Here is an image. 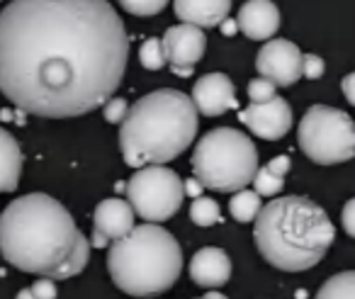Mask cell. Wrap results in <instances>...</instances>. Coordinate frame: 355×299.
Returning <instances> with one entry per match:
<instances>
[{
    "mask_svg": "<svg viewBox=\"0 0 355 299\" xmlns=\"http://www.w3.org/2000/svg\"><path fill=\"white\" fill-rule=\"evenodd\" d=\"M127 56V30L107 0H12L0 10V93L27 114L105 108Z\"/></svg>",
    "mask_w": 355,
    "mask_h": 299,
    "instance_id": "1",
    "label": "cell"
},
{
    "mask_svg": "<svg viewBox=\"0 0 355 299\" xmlns=\"http://www.w3.org/2000/svg\"><path fill=\"white\" fill-rule=\"evenodd\" d=\"M0 253L17 270L69 280L88 265L90 241L59 200L30 192L0 214Z\"/></svg>",
    "mask_w": 355,
    "mask_h": 299,
    "instance_id": "2",
    "label": "cell"
},
{
    "mask_svg": "<svg viewBox=\"0 0 355 299\" xmlns=\"http://www.w3.org/2000/svg\"><path fill=\"white\" fill-rule=\"evenodd\" d=\"M198 108L180 90L161 88L139 98L119 127V148L132 168L163 166L198 137Z\"/></svg>",
    "mask_w": 355,
    "mask_h": 299,
    "instance_id": "3",
    "label": "cell"
},
{
    "mask_svg": "<svg viewBox=\"0 0 355 299\" xmlns=\"http://www.w3.org/2000/svg\"><path fill=\"white\" fill-rule=\"evenodd\" d=\"M253 239L270 265L285 273H302L324 258L336 239V229L316 202L290 195L275 197L263 207Z\"/></svg>",
    "mask_w": 355,
    "mask_h": 299,
    "instance_id": "4",
    "label": "cell"
},
{
    "mask_svg": "<svg viewBox=\"0 0 355 299\" xmlns=\"http://www.w3.org/2000/svg\"><path fill=\"white\" fill-rule=\"evenodd\" d=\"M183 270V250L171 231L141 224L114 241L107 253V273L132 297H156L175 284Z\"/></svg>",
    "mask_w": 355,
    "mask_h": 299,
    "instance_id": "5",
    "label": "cell"
},
{
    "mask_svg": "<svg viewBox=\"0 0 355 299\" xmlns=\"http://www.w3.org/2000/svg\"><path fill=\"white\" fill-rule=\"evenodd\" d=\"M195 178L214 192H241L258 173V148L253 139L232 127H217L198 142L193 151Z\"/></svg>",
    "mask_w": 355,
    "mask_h": 299,
    "instance_id": "6",
    "label": "cell"
},
{
    "mask_svg": "<svg viewBox=\"0 0 355 299\" xmlns=\"http://www.w3.org/2000/svg\"><path fill=\"white\" fill-rule=\"evenodd\" d=\"M300 148L319 166L350 161L355 158V122L338 108L314 105L300 122Z\"/></svg>",
    "mask_w": 355,
    "mask_h": 299,
    "instance_id": "7",
    "label": "cell"
},
{
    "mask_svg": "<svg viewBox=\"0 0 355 299\" xmlns=\"http://www.w3.org/2000/svg\"><path fill=\"white\" fill-rule=\"evenodd\" d=\"M124 192L137 216H141L146 224H158V221H168L180 210L185 182L171 168L146 166L129 178Z\"/></svg>",
    "mask_w": 355,
    "mask_h": 299,
    "instance_id": "8",
    "label": "cell"
},
{
    "mask_svg": "<svg viewBox=\"0 0 355 299\" xmlns=\"http://www.w3.org/2000/svg\"><path fill=\"white\" fill-rule=\"evenodd\" d=\"M256 69L277 88H290L304 76V54L290 40H272L261 46L256 56Z\"/></svg>",
    "mask_w": 355,
    "mask_h": 299,
    "instance_id": "9",
    "label": "cell"
},
{
    "mask_svg": "<svg viewBox=\"0 0 355 299\" xmlns=\"http://www.w3.org/2000/svg\"><path fill=\"white\" fill-rule=\"evenodd\" d=\"M239 119L256 134L258 139L266 142H277L282 139L292 127V108L287 105V100L275 98L270 103L263 105H248L246 110L239 112Z\"/></svg>",
    "mask_w": 355,
    "mask_h": 299,
    "instance_id": "10",
    "label": "cell"
},
{
    "mask_svg": "<svg viewBox=\"0 0 355 299\" xmlns=\"http://www.w3.org/2000/svg\"><path fill=\"white\" fill-rule=\"evenodd\" d=\"M163 46H166V59L171 69H195L207 49V37L202 27L195 25H175L168 27L163 35Z\"/></svg>",
    "mask_w": 355,
    "mask_h": 299,
    "instance_id": "11",
    "label": "cell"
},
{
    "mask_svg": "<svg viewBox=\"0 0 355 299\" xmlns=\"http://www.w3.org/2000/svg\"><path fill=\"white\" fill-rule=\"evenodd\" d=\"M193 103L205 117H219L239 108L236 88L224 74H207L193 85Z\"/></svg>",
    "mask_w": 355,
    "mask_h": 299,
    "instance_id": "12",
    "label": "cell"
},
{
    "mask_svg": "<svg viewBox=\"0 0 355 299\" xmlns=\"http://www.w3.org/2000/svg\"><path fill=\"white\" fill-rule=\"evenodd\" d=\"M134 207L127 200H119V197H107L95 207L93 214V226L95 234L105 236L107 241H119L124 236L132 234L137 226H134Z\"/></svg>",
    "mask_w": 355,
    "mask_h": 299,
    "instance_id": "13",
    "label": "cell"
},
{
    "mask_svg": "<svg viewBox=\"0 0 355 299\" xmlns=\"http://www.w3.org/2000/svg\"><path fill=\"white\" fill-rule=\"evenodd\" d=\"M239 30L248 37V40L266 42L272 40V35L280 27V10L272 0H246L239 10Z\"/></svg>",
    "mask_w": 355,
    "mask_h": 299,
    "instance_id": "14",
    "label": "cell"
},
{
    "mask_svg": "<svg viewBox=\"0 0 355 299\" xmlns=\"http://www.w3.org/2000/svg\"><path fill=\"white\" fill-rule=\"evenodd\" d=\"M190 277L200 287H222L232 277V260L222 248H200L190 260Z\"/></svg>",
    "mask_w": 355,
    "mask_h": 299,
    "instance_id": "15",
    "label": "cell"
},
{
    "mask_svg": "<svg viewBox=\"0 0 355 299\" xmlns=\"http://www.w3.org/2000/svg\"><path fill=\"white\" fill-rule=\"evenodd\" d=\"M178 20L195 27H219L232 10V0H173Z\"/></svg>",
    "mask_w": 355,
    "mask_h": 299,
    "instance_id": "16",
    "label": "cell"
},
{
    "mask_svg": "<svg viewBox=\"0 0 355 299\" xmlns=\"http://www.w3.org/2000/svg\"><path fill=\"white\" fill-rule=\"evenodd\" d=\"M22 151L10 132L0 127V192H12L20 182Z\"/></svg>",
    "mask_w": 355,
    "mask_h": 299,
    "instance_id": "17",
    "label": "cell"
},
{
    "mask_svg": "<svg viewBox=\"0 0 355 299\" xmlns=\"http://www.w3.org/2000/svg\"><path fill=\"white\" fill-rule=\"evenodd\" d=\"M290 156H275L270 163L258 168L256 178H253V187L261 197H272L285 187V176L290 171Z\"/></svg>",
    "mask_w": 355,
    "mask_h": 299,
    "instance_id": "18",
    "label": "cell"
},
{
    "mask_svg": "<svg viewBox=\"0 0 355 299\" xmlns=\"http://www.w3.org/2000/svg\"><path fill=\"white\" fill-rule=\"evenodd\" d=\"M261 195L256 190H241L229 200V212L236 221L248 224V221H256L261 214Z\"/></svg>",
    "mask_w": 355,
    "mask_h": 299,
    "instance_id": "19",
    "label": "cell"
},
{
    "mask_svg": "<svg viewBox=\"0 0 355 299\" xmlns=\"http://www.w3.org/2000/svg\"><path fill=\"white\" fill-rule=\"evenodd\" d=\"M316 299H355V270L329 277L316 292Z\"/></svg>",
    "mask_w": 355,
    "mask_h": 299,
    "instance_id": "20",
    "label": "cell"
},
{
    "mask_svg": "<svg viewBox=\"0 0 355 299\" xmlns=\"http://www.w3.org/2000/svg\"><path fill=\"white\" fill-rule=\"evenodd\" d=\"M190 219L198 226H212V224H217V221H222V212H219L217 200L205 197V195L193 200V205H190Z\"/></svg>",
    "mask_w": 355,
    "mask_h": 299,
    "instance_id": "21",
    "label": "cell"
},
{
    "mask_svg": "<svg viewBox=\"0 0 355 299\" xmlns=\"http://www.w3.org/2000/svg\"><path fill=\"white\" fill-rule=\"evenodd\" d=\"M139 61H141L144 69H148V71H161L163 66L168 64L163 40H156V37H151V40L144 42L141 49H139Z\"/></svg>",
    "mask_w": 355,
    "mask_h": 299,
    "instance_id": "22",
    "label": "cell"
},
{
    "mask_svg": "<svg viewBox=\"0 0 355 299\" xmlns=\"http://www.w3.org/2000/svg\"><path fill=\"white\" fill-rule=\"evenodd\" d=\"M119 6L127 12L139 17H148V15H158L163 8L168 6V0H117Z\"/></svg>",
    "mask_w": 355,
    "mask_h": 299,
    "instance_id": "23",
    "label": "cell"
},
{
    "mask_svg": "<svg viewBox=\"0 0 355 299\" xmlns=\"http://www.w3.org/2000/svg\"><path fill=\"white\" fill-rule=\"evenodd\" d=\"M248 98H251L253 105H263V103H270V100L277 98V85L268 78H256L248 83Z\"/></svg>",
    "mask_w": 355,
    "mask_h": 299,
    "instance_id": "24",
    "label": "cell"
},
{
    "mask_svg": "<svg viewBox=\"0 0 355 299\" xmlns=\"http://www.w3.org/2000/svg\"><path fill=\"white\" fill-rule=\"evenodd\" d=\"M129 114V103L124 98H112L105 103V122L122 124Z\"/></svg>",
    "mask_w": 355,
    "mask_h": 299,
    "instance_id": "25",
    "label": "cell"
},
{
    "mask_svg": "<svg viewBox=\"0 0 355 299\" xmlns=\"http://www.w3.org/2000/svg\"><path fill=\"white\" fill-rule=\"evenodd\" d=\"M324 76V59L316 54H304V78L316 80Z\"/></svg>",
    "mask_w": 355,
    "mask_h": 299,
    "instance_id": "26",
    "label": "cell"
},
{
    "mask_svg": "<svg viewBox=\"0 0 355 299\" xmlns=\"http://www.w3.org/2000/svg\"><path fill=\"white\" fill-rule=\"evenodd\" d=\"M56 280H49V277H40L35 284H32V294L37 299H56Z\"/></svg>",
    "mask_w": 355,
    "mask_h": 299,
    "instance_id": "27",
    "label": "cell"
},
{
    "mask_svg": "<svg viewBox=\"0 0 355 299\" xmlns=\"http://www.w3.org/2000/svg\"><path fill=\"white\" fill-rule=\"evenodd\" d=\"M340 221H343V229L348 236H353L355 239V197L353 200L345 202L343 207V214H340Z\"/></svg>",
    "mask_w": 355,
    "mask_h": 299,
    "instance_id": "28",
    "label": "cell"
},
{
    "mask_svg": "<svg viewBox=\"0 0 355 299\" xmlns=\"http://www.w3.org/2000/svg\"><path fill=\"white\" fill-rule=\"evenodd\" d=\"M340 90H343L345 100H348L350 105H355V74H348L340 80Z\"/></svg>",
    "mask_w": 355,
    "mask_h": 299,
    "instance_id": "29",
    "label": "cell"
},
{
    "mask_svg": "<svg viewBox=\"0 0 355 299\" xmlns=\"http://www.w3.org/2000/svg\"><path fill=\"white\" fill-rule=\"evenodd\" d=\"M202 190H205V185L198 180V178H188V180H185V195L193 197V200L202 197Z\"/></svg>",
    "mask_w": 355,
    "mask_h": 299,
    "instance_id": "30",
    "label": "cell"
},
{
    "mask_svg": "<svg viewBox=\"0 0 355 299\" xmlns=\"http://www.w3.org/2000/svg\"><path fill=\"white\" fill-rule=\"evenodd\" d=\"M219 30H222L224 37H234L239 32V22L236 20H229V17H227V20H224L222 25H219Z\"/></svg>",
    "mask_w": 355,
    "mask_h": 299,
    "instance_id": "31",
    "label": "cell"
},
{
    "mask_svg": "<svg viewBox=\"0 0 355 299\" xmlns=\"http://www.w3.org/2000/svg\"><path fill=\"white\" fill-rule=\"evenodd\" d=\"M0 119H3V122H15V119H17V110L3 108V110H0Z\"/></svg>",
    "mask_w": 355,
    "mask_h": 299,
    "instance_id": "32",
    "label": "cell"
},
{
    "mask_svg": "<svg viewBox=\"0 0 355 299\" xmlns=\"http://www.w3.org/2000/svg\"><path fill=\"white\" fill-rule=\"evenodd\" d=\"M171 71H173L175 76H180V78H190L195 69H171Z\"/></svg>",
    "mask_w": 355,
    "mask_h": 299,
    "instance_id": "33",
    "label": "cell"
},
{
    "mask_svg": "<svg viewBox=\"0 0 355 299\" xmlns=\"http://www.w3.org/2000/svg\"><path fill=\"white\" fill-rule=\"evenodd\" d=\"M15 299H37L35 294H32V289L30 287H25V289H20V292H17V297Z\"/></svg>",
    "mask_w": 355,
    "mask_h": 299,
    "instance_id": "34",
    "label": "cell"
},
{
    "mask_svg": "<svg viewBox=\"0 0 355 299\" xmlns=\"http://www.w3.org/2000/svg\"><path fill=\"white\" fill-rule=\"evenodd\" d=\"M200 299H227L224 294H219V292H209V294H202Z\"/></svg>",
    "mask_w": 355,
    "mask_h": 299,
    "instance_id": "35",
    "label": "cell"
}]
</instances>
